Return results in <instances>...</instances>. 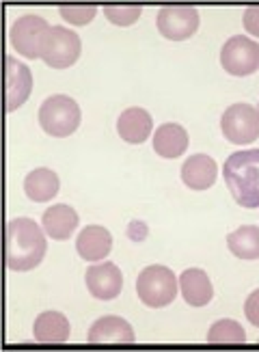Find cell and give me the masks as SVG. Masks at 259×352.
Listing matches in <instances>:
<instances>
[{"label": "cell", "instance_id": "6da1fadb", "mask_svg": "<svg viewBox=\"0 0 259 352\" xmlns=\"http://www.w3.org/2000/svg\"><path fill=\"white\" fill-rule=\"evenodd\" d=\"M48 251V242L43 236V227L33 219H13L7 223L5 232V259L11 270L26 272L41 264Z\"/></svg>", "mask_w": 259, "mask_h": 352}, {"label": "cell", "instance_id": "7a4b0ae2", "mask_svg": "<svg viewBox=\"0 0 259 352\" xmlns=\"http://www.w3.org/2000/svg\"><path fill=\"white\" fill-rule=\"evenodd\" d=\"M225 184L242 208H259V149H242L225 160Z\"/></svg>", "mask_w": 259, "mask_h": 352}, {"label": "cell", "instance_id": "3957f363", "mask_svg": "<svg viewBox=\"0 0 259 352\" xmlns=\"http://www.w3.org/2000/svg\"><path fill=\"white\" fill-rule=\"evenodd\" d=\"M52 37V26L39 15H22L20 20H15L9 39L13 50L26 56V58H43L48 43Z\"/></svg>", "mask_w": 259, "mask_h": 352}, {"label": "cell", "instance_id": "277c9868", "mask_svg": "<svg viewBox=\"0 0 259 352\" xmlns=\"http://www.w3.org/2000/svg\"><path fill=\"white\" fill-rule=\"evenodd\" d=\"M177 283L179 279L171 268L154 264L141 270L139 279H136V294L147 307H166L177 296Z\"/></svg>", "mask_w": 259, "mask_h": 352}, {"label": "cell", "instance_id": "5b68a950", "mask_svg": "<svg viewBox=\"0 0 259 352\" xmlns=\"http://www.w3.org/2000/svg\"><path fill=\"white\" fill-rule=\"evenodd\" d=\"M39 126L45 134L65 139L80 126V106L69 96H52L41 104Z\"/></svg>", "mask_w": 259, "mask_h": 352}, {"label": "cell", "instance_id": "8992f818", "mask_svg": "<svg viewBox=\"0 0 259 352\" xmlns=\"http://www.w3.org/2000/svg\"><path fill=\"white\" fill-rule=\"evenodd\" d=\"M221 130L229 143H253L259 139V111L251 104H232L221 117Z\"/></svg>", "mask_w": 259, "mask_h": 352}, {"label": "cell", "instance_id": "52a82bcc", "mask_svg": "<svg viewBox=\"0 0 259 352\" xmlns=\"http://www.w3.org/2000/svg\"><path fill=\"white\" fill-rule=\"evenodd\" d=\"M221 65L232 76H249L259 67V43L245 35L229 37L221 48Z\"/></svg>", "mask_w": 259, "mask_h": 352}, {"label": "cell", "instance_id": "ba28073f", "mask_svg": "<svg viewBox=\"0 0 259 352\" xmlns=\"http://www.w3.org/2000/svg\"><path fill=\"white\" fill-rule=\"evenodd\" d=\"M82 43L80 37L74 30L65 26H52V37L48 43V50L43 54V63L52 69H65L71 67L80 56Z\"/></svg>", "mask_w": 259, "mask_h": 352}, {"label": "cell", "instance_id": "9c48e42d", "mask_svg": "<svg viewBox=\"0 0 259 352\" xmlns=\"http://www.w3.org/2000/svg\"><path fill=\"white\" fill-rule=\"evenodd\" d=\"M196 28H199V11L194 7H162L158 11V30L166 39H188L196 33Z\"/></svg>", "mask_w": 259, "mask_h": 352}, {"label": "cell", "instance_id": "30bf717a", "mask_svg": "<svg viewBox=\"0 0 259 352\" xmlns=\"http://www.w3.org/2000/svg\"><path fill=\"white\" fill-rule=\"evenodd\" d=\"M33 91V74L15 56H5V100H7V113L15 109L30 98Z\"/></svg>", "mask_w": 259, "mask_h": 352}, {"label": "cell", "instance_id": "8fae6325", "mask_svg": "<svg viewBox=\"0 0 259 352\" xmlns=\"http://www.w3.org/2000/svg\"><path fill=\"white\" fill-rule=\"evenodd\" d=\"M85 281L89 292L100 300H113L121 294V287H124V277H121V270L115 264H91L87 268Z\"/></svg>", "mask_w": 259, "mask_h": 352}, {"label": "cell", "instance_id": "7c38bea8", "mask_svg": "<svg viewBox=\"0 0 259 352\" xmlns=\"http://www.w3.org/2000/svg\"><path fill=\"white\" fill-rule=\"evenodd\" d=\"M76 251L85 262H102L113 251V236L102 225H87L76 238Z\"/></svg>", "mask_w": 259, "mask_h": 352}, {"label": "cell", "instance_id": "4fadbf2b", "mask_svg": "<svg viewBox=\"0 0 259 352\" xmlns=\"http://www.w3.org/2000/svg\"><path fill=\"white\" fill-rule=\"evenodd\" d=\"M134 331L121 316H104L89 329V344H134Z\"/></svg>", "mask_w": 259, "mask_h": 352}, {"label": "cell", "instance_id": "5bb4252c", "mask_svg": "<svg viewBox=\"0 0 259 352\" xmlns=\"http://www.w3.org/2000/svg\"><path fill=\"white\" fill-rule=\"evenodd\" d=\"M216 173L218 166L207 154H194L181 164V179L190 190H207L210 186H214Z\"/></svg>", "mask_w": 259, "mask_h": 352}, {"label": "cell", "instance_id": "9a60e30c", "mask_svg": "<svg viewBox=\"0 0 259 352\" xmlns=\"http://www.w3.org/2000/svg\"><path fill=\"white\" fill-rule=\"evenodd\" d=\"M151 128H154V121H151V115L145 109H126L117 119V132L126 143L132 145H141L147 141V136L151 134Z\"/></svg>", "mask_w": 259, "mask_h": 352}, {"label": "cell", "instance_id": "2e32d148", "mask_svg": "<svg viewBox=\"0 0 259 352\" xmlns=\"http://www.w3.org/2000/svg\"><path fill=\"white\" fill-rule=\"evenodd\" d=\"M78 212L65 204L48 208L41 217V227L52 240H67L78 229Z\"/></svg>", "mask_w": 259, "mask_h": 352}, {"label": "cell", "instance_id": "e0dca14e", "mask_svg": "<svg viewBox=\"0 0 259 352\" xmlns=\"http://www.w3.org/2000/svg\"><path fill=\"white\" fill-rule=\"evenodd\" d=\"M181 296L190 305V307H203L214 296V287L207 277V272L201 268H188L181 272L179 277Z\"/></svg>", "mask_w": 259, "mask_h": 352}, {"label": "cell", "instance_id": "ac0fdd59", "mask_svg": "<svg viewBox=\"0 0 259 352\" xmlns=\"http://www.w3.org/2000/svg\"><path fill=\"white\" fill-rule=\"evenodd\" d=\"M69 320L58 311H43L35 318L33 335L39 344H65L69 340Z\"/></svg>", "mask_w": 259, "mask_h": 352}, {"label": "cell", "instance_id": "d6986e66", "mask_svg": "<svg viewBox=\"0 0 259 352\" xmlns=\"http://www.w3.org/2000/svg\"><path fill=\"white\" fill-rule=\"evenodd\" d=\"M154 149L162 158H179L188 149V132L179 124H162L154 134Z\"/></svg>", "mask_w": 259, "mask_h": 352}, {"label": "cell", "instance_id": "ffe728a7", "mask_svg": "<svg viewBox=\"0 0 259 352\" xmlns=\"http://www.w3.org/2000/svg\"><path fill=\"white\" fill-rule=\"evenodd\" d=\"M58 175L50 169H35L30 171L24 179V192L30 201L35 204H43V201H50L52 197L58 195Z\"/></svg>", "mask_w": 259, "mask_h": 352}, {"label": "cell", "instance_id": "44dd1931", "mask_svg": "<svg viewBox=\"0 0 259 352\" xmlns=\"http://www.w3.org/2000/svg\"><path fill=\"white\" fill-rule=\"evenodd\" d=\"M227 247L240 259H259V227L242 225L227 236Z\"/></svg>", "mask_w": 259, "mask_h": 352}, {"label": "cell", "instance_id": "7402d4cb", "mask_svg": "<svg viewBox=\"0 0 259 352\" xmlns=\"http://www.w3.org/2000/svg\"><path fill=\"white\" fill-rule=\"evenodd\" d=\"M247 342V331L242 329L240 322L229 318H223L218 322H214L207 331V344L214 346H236Z\"/></svg>", "mask_w": 259, "mask_h": 352}, {"label": "cell", "instance_id": "603a6c76", "mask_svg": "<svg viewBox=\"0 0 259 352\" xmlns=\"http://www.w3.org/2000/svg\"><path fill=\"white\" fill-rule=\"evenodd\" d=\"M143 9L141 7H104V15L109 18V22H113L115 26H132L136 20L141 18Z\"/></svg>", "mask_w": 259, "mask_h": 352}, {"label": "cell", "instance_id": "cb8c5ba5", "mask_svg": "<svg viewBox=\"0 0 259 352\" xmlns=\"http://www.w3.org/2000/svg\"><path fill=\"white\" fill-rule=\"evenodd\" d=\"M58 13H60V18L74 26H87L93 22L98 7H93V5L91 7H60Z\"/></svg>", "mask_w": 259, "mask_h": 352}, {"label": "cell", "instance_id": "d4e9b609", "mask_svg": "<svg viewBox=\"0 0 259 352\" xmlns=\"http://www.w3.org/2000/svg\"><path fill=\"white\" fill-rule=\"evenodd\" d=\"M245 314L249 318V322L259 329V289L251 292V296L245 302Z\"/></svg>", "mask_w": 259, "mask_h": 352}, {"label": "cell", "instance_id": "484cf974", "mask_svg": "<svg viewBox=\"0 0 259 352\" xmlns=\"http://www.w3.org/2000/svg\"><path fill=\"white\" fill-rule=\"evenodd\" d=\"M245 28L253 37H259V7H249L245 11Z\"/></svg>", "mask_w": 259, "mask_h": 352}, {"label": "cell", "instance_id": "4316f807", "mask_svg": "<svg viewBox=\"0 0 259 352\" xmlns=\"http://www.w3.org/2000/svg\"><path fill=\"white\" fill-rule=\"evenodd\" d=\"M257 111H259V109H257Z\"/></svg>", "mask_w": 259, "mask_h": 352}]
</instances>
